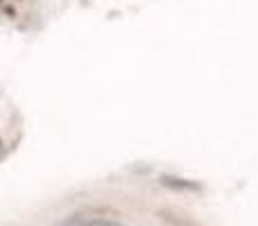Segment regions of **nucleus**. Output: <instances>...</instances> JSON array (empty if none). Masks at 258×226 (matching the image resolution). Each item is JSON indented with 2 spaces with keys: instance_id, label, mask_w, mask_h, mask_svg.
I'll return each instance as SVG.
<instances>
[{
  "instance_id": "obj_1",
  "label": "nucleus",
  "mask_w": 258,
  "mask_h": 226,
  "mask_svg": "<svg viewBox=\"0 0 258 226\" xmlns=\"http://www.w3.org/2000/svg\"><path fill=\"white\" fill-rule=\"evenodd\" d=\"M57 226H125L118 219L116 210L109 208H89L82 210V213H75L71 217L57 222Z\"/></svg>"
},
{
  "instance_id": "obj_2",
  "label": "nucleus",
  "mask_w": 258,
  "mask_h": 226,
  "mask_svg": "<svg viewBox=\"0 0 258 226\" xmlns=\"http://www.w3.org/2000/svg\"><path fill=\"white\" fill-rule=\"evenodd\" d=\"M161 183H163V186H170V188H186V190L197 188L195 183H183L181 179H170V177H163V179H161Z\"/></svg>"
},
{
  "instance_id": "obj_3",
  "label": "nucleus",
  "mask_w": 258,
  "mask_h": 226,
  "mask_svg": "<svg viewBox=\"0 0 258 226\" xmlns=\"http://www.w3.org/2000/svg\"><path fill=\"white\" fill-rule=\"evenodd\" d=\"M0 145H3V138H0Z\"/></svg>"
}]
</instances>
